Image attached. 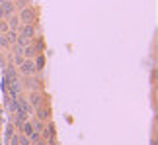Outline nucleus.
Listing matches in <instances>:
<instances>
[{
  "label": "nucleus",
  "instance_id": "f257e3e1",
  "mask_svg": "<svg viewBox=\"0 0 158 145\" xmlns=\"http://www.w3.org/2000/svg\"><path fill=\"white\" fill-rule=\"evenodd\" d=\"M18 72L20 77H31V75H37L35 72V65H33V59H23V63L18 67Z\"/></svg>",
  "mask_w": 158,
  "mask_h": 145
},
{
  "label": "nucleus",
  "instance_id": "f03ea898",
  "mask_svg": "<svg viewBox=\"0 0 158 145\" xmlns=\"http://www.w3.org/2000/svg\"><path fill=\"white\" fill-rule=\"evenodd\" d=\"M18 18H20L22 26L23 24H35V8H22Z\"/></svg>",
  "mask_w": 158,
  "mask_h": 145
},
{
  "label": "nucleus",
  "instance_id": "7ed1b4c3",
  "mask_svg": "<svg viewBox=\"0 0 158 145\" xmlns=\"http://www.w3.org/2000/svg\"><path fill=\"white\" fill-rule=\"evenodd\" d=\"M23 81H22V84H23V88H27V90H39L41 88V81L35 75H31V77H22Z\"/></svg>",
  "mask_w": 158,
  "mask_h": 145
},
{
  "label": "nucleus",
  "instance_id": "20e7f679",
  "mask_svg": "<svg viewBox=\"0 0 158 145\" xmlns=\"http://www.w3.org/2000/svg\"><path fill=\"white\" fill-rule=\"evenodd\" d=\"M35 114H37V120H41V122H49V118H51V108L43 104V106H39V108H35Z\"/></svg>",
  "mask_w": 158,
  "mask_h": 145
},
{
  "label": "nucleus",
  "instance_id": "39448f33",
  "mask_svg": "<svg viewBox=\"0 0 158 145\" xmlns=\"http://www.w3.org/2000/svg\"><path fill=\"white\" fill-rule=\"evenodd\" d=\"M27 102L31 104V108L35 110V108H39V106H43V96H41V92L39 90H33L31 94H29V98H27Z\"/></svg>",
  "mask_w": 158,
  "mask_h": 145
},
{
  "label": "nucleus",
  "instance_id": "423d86ee",
  "mask_svg": "<svg viewBox=\"0 0 158 145\" xmlns=\"http://www.w3.org/2000/svg\"><path fill=\"white\" fill-rule=\"evenodd\" d=\"M0 12H2V18H4V20H8V18L16 12L14 2H2V4H0Z\"/></svg>",
  "mask_w": 158,
  "mask_h": 145
},
{
  "label": "nucleus",
  "instance_id": "0eeeda50",
  "mask_svg": "<svg viewBox=\"0 0 158 145\" xmlns=\"http://www.w3.org/2000/svg\"><path fill=\"white\" fill-rule=\"evenodd\" d=\"M6 24H8L10 32H20V28H22V22H20V18H18L16 14H12L8 20H6Z\"/></svg>",
  "mask_w": 158,
  "mask_h": 145
},
{
  "label": "nucleus",
  "instance_id": "6e6552de",
  "mask_svg": "<svg viewBox=\"0 0 158 145\" xmlns=\"http://www.w3.org/2000/svg\"><path fill=\"white\" fill-rule=\"evenodd\" d=\"M18 33H22V35H26V37L33 39V37H35V26H33V24H23Z\"/></svg>",
  "mask_w": 158,
  "mask_h": 145
},
{
  "label": "nucleus",
  "instance_id": "1a4fd4ad",
  "mask_svg": "<svg viewBox=\"0 0 158 145\" xmlns=\"http://www.w3.org/2000/svg\"><path fill=\"white\" fill-rule=\"evenodd\" d=\"M33 65H35V72H43V69H45V57L41 55V53H37V55L33 57Z\"/></svg>",
  "mask_w": 158,
  "mask_h": 145
},
{
  "label": "nucleus",
  "instance_id": "9d476101",
  "mask_svg": "<svg viewBox=\"0 0 158 145\" xmlns=\"http://www.w3.org/2000/svg\"><path fill=\"white\" fill-rule=\"evenodd\" d=\"M4 108H6V112L8 114H14L16 112V108H18V104H16V98H10L8 94H6V102H4Z\"/></svg>",
  "mask_w": 158,
  "mask_h": 145
},
{
  "label": "nucleus",
  "instance_id": "9b49d317",
  "mask_svg": "<svg viewBox=\"0 0 158 145\" xmlns=\"http://www.w3.org/2000/svg\"><path fill=\"white\" fill-rule=\"evenodd\" d=\"M20 130H22V134H23V135H27V137L33 134V125H31V122H29V120H26V122L22 124V128H20Z\"/></svg>",
  "mask_w": 158,
  "mask_h": 145
},
{
  "label": "nucleus",
  "instance_id": "f8f14e48",
  "mask_svg": "<svg viewBox=\"0 0 158 145\" xmlns=\"http://www.w3.org/2000/svg\"><path fill=\"white\" fill-rule=\"evenodd\" d=\"M35 55H37V53H35V49H33V45H31V43L23 47V59H33Z\"/></svg>",
  "mask_w": 158,
  "mask_h": 145
},
{
  "label": "nucleus",
  "instance_id": "ddd939ff",
  "mask_svg": "<svg viewBox=\"0 0 158 145\" xmlns=\"http://www.w3.org/2000/svg\"><path fill=\"white\" fill-rule=\"evenodd\" d=\"M31 125H33V131H39V134L45 130V124H43V122H39V120H33Z\"/></svg>",
  "mask_w": 158,
  "mask_h": 145
},
{
  "label": "nucleus",
  "instance_id": "4468645a",
  "mask_svg": "<svg viewBox=\"0 0 158 145\" xmlns=\"http://www.w3.org/2000/svg\"><path fill=\"white\" fill-rule=\"evenodd\" d=\"M18 145H31V141H29V137H27V135L18 134Z\"/></svg>",
  "mask_w": 158,
  "mask_h": 145
},
{
  "label": "nucleus",
  "instance_id": "2eb2a0df",
  "mask_svg": "<svg viewBox=\"0 0 158 145\" xmlns=\"http://www.w3.org/2000/svg\"><path fill=\"white\" fill-rule=\"evenodd\" d=\"M8 32V24H6V20H0V33H6Z\"/></svg>",
  "mask_w": 158,
  "mask_h": 145
},
{
  "label": "nucleus",
  "instance_id": "dca6fc26",
  "mask_svg": "<svg viewBox=\"0 0 158 145\" xmlns=\"http://www.w3.org/2000/svg\"><path fill=\"white\" fill-rule=\"evenodd\" d=\"M33 145H47V143H45V141H43V139H39V141H35V143H33Z\"/></svg>",
  "mask_w": 158,
  "mask_h": 145
},
{
  "label": "nucleus",
  "instance_id": "f3484780",
  "mask_svg": "<svg viewBox=\"0 0 158 145\" xmlns=\"http://www.w3.org/2000/svg\"><path fill=\"white\" fill-rule=\"evenodd\" d=\"M150 145H156V139H152V141H150Z\"/></svg>",
  "mask_w": 158,
  "mask_h": 145
},
{
  "label": "nucleus",
  "instance_id": "a211bd4d",
  "mask_svg": "<svg viewBox=\"0 0 158 145\" xmlns=\"http://www.w3.org/2000/svg\"><path fill=\"white\" fill-rule=\"evenodd\" d=\"M12 2H20V0H12Z\"/></svg>",
  "mask_w": 158,
  "mask_h": 145
},
{
  "label": "nucleus",
  "instance_id": "6ab92c4d",
  "mask_svg": "<svg viewBox=\"0 0 158 145\" xmlns=\"http://www.w3.org/2000/svg\"><path fill=\"white\" fill-rule=\"evenodd\" d=\"M2 2H6V0H0V4H2Z\"/></svg>",
  "mask_w": 158,
  "mask_h": 145
}]
</instances>
